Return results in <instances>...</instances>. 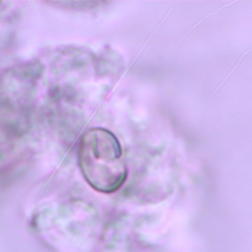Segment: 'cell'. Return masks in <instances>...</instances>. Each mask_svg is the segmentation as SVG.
Here are the masks:
<instances>
[{"label": "cell", "mask_w": 252, "mask_h": 252, "mask_svg": "<svg viewBox=\"0 0 252 252\" xmlns=\"http://www.w3.org/2000/svg\"><path fill=\"white\" fill-rule=\"evenodd\" d=\"M78 161L86 181L96 191L112 193L127 177V165L116 136L104 128H92L81 138Z\"/></svg>", "instance_id": "1"}]
</instances>
